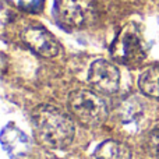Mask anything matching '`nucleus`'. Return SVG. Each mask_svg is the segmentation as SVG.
<instances>
[{
    "label": "nucleus",
    "instance_id": "f257e3e1",
    "mask_svg": "<svg viewBox=\"0 0 159 159\" xmlns=\"http://www.w3.org/2000/svg\"><path fill=\"white\" fill-rule=\"evenodd\" d=\"M34 134L41 145L53 149H63L74 138V124L60 109L42 105L32 112Z\"/></svg>",
    "mask_w": 159,
    "mask_h": 159
},
{
    "label": "nucleus",
    "instance_id": "f03ea898",
    "mask_svg": "<svg viewBox=\"0 0 159 159\" xmlns=\"http://www.w3.org/2000/svg\"><path fill=\"white\" fill-rule=\"evenodd\" d=\"M69 109L78 123L85 127H98L107 119V106L95 92L74 91L69 96Z\"/></svg>",
    "mask_w": 159,
    "mask_h": 159
},
{
    "label": "nucleus",
    "instance_id": "7ed1b4c3",
    "mask_svg": "<svg viewBox=\"0 0 159 159\" xmlns=\"http://www.w3.org/2000/svg\"><path fill=\"white\" fill-rule=\"evenodd\" d=\"M53 13L61 27L80 30L95 21L96 4L95 0H55Z\"/></svg>",
    "mask_w": 159,
    "mask_h": 159
},
{
    "label": "nucleus",
    "instance_id": "20e7f679",
    "mask_svg": "<svg viewBox=\"0 0 159 159\" xmlns=\"http://www.w3.org/2000/svg\"><path fill=\"white\" fill-rule=\"evenodd\" d=\"M110 55L116 61L126 66H134L143 61L144 52L141 39L133 25H129L116 36L110 46Z\"/></svg>",
    "mask_w": 159,
    "mask_h": 159
},
{
    "label": "nucleus",
    "instance_id": "39448f33",
    "mask_svg": "<svg viewBox=\"0 0 159 159\" xmlns=\"http://www.w3.org/2000/svg\"><path fill=\"white\" fill-rule=\"evenodd\" d=\"M89 85L102 93H115L120 87V73L115 64L106 60H96L88 73Z\"/></svg>",
    "mask_w": 159,
    "mask_h": 159
},
{
    "label": "nucleus",
    "instance_id": "423d86ee",
    "mask_svg": "<svg viewBox=\"0 0 159 159\" xmlns=\"http://www.w3.org/2000/svg\"><path fill=\"white\" fill-rule=\"evenodd\" d=\"M22 41L31 50L43 57H55L60 49L55 36L42 27L25 28L22 32Z\"/></svg>",
    "mask_w": 159,
    "mask_h": 159
},
{
    "label": "nucleus",
    "instance_id": "0eeeda50",
    "mask_svg": "<svg viewBox=\"0 0 159 159\" xmlns=\"http://www.w3.org/2000/svg\"><path fill=\"white\" fill-rule=\"evenodd\" d=\"M2 145L10 157L21 158L30 151V138L16 124L10 123L2 131Z\"/></svg>",
    "mask_w": 159,
    "mask_h": 159
},
{
    "label": "nucleus",
    "instance_id": "6e6552de",
    "mask_svg": "<svg viewBox=\"0 0 159 159\" xmlns=\"http://www.w3.org/2000/svg\"><path fill=\"white\" fill-rule=\"evenodd\" d=\"M95 159H131V151L123 143L107 140L99 144L93 152Z\"/></svg>",
    "mask_w": 159,
    "mask_h": 159
},
{
    "label": "nucleus",
    "instance_id": "1a4fd4ad",
    "mask_svg": "<svg viewBox=\"0 0 159 159\" xmlns=\"http://www.w3.org/2000/svg\"><path fill=\"white\" fill-rule=\"evenodd\" d=\"M138 87L147 96L159 99V64L148 67L140 75Z\"/></svg>",
    "mask_w": 159,
    "mask_h": 159
},
{
    "label": "nucleus",
    "instance_id": "9d476101",
    "mask_svg": "<svg viewBox=\"0 0 159 159\" xmlns=\"http://www.w3.org/2000/svg\"><path fill=\"white\" fill-rule=\"evenodd\" d=\"M140 113H141V105L138 103V101L135 98H129L124 102H121L119 115H120V119L124 123L135 120L137 116H140Z\"/></svg>",
    "mask_w": 159,
    "mask_h": 159
},
{
    "label": "nucleus",
    "instance_id": "9b49d317",
    "mask_svg": "<svg viewBox=\"0 0 159 159\" xmlns=\"http://www.w3.org/2000/svg\"><path fill=\"white\" fill-rule=\"evenodd\" d=\"M148 144H149V148H151L155 154L159 155V126L155 127L151 131L149 138H148Z\"/></svg>",
    "mask_w": 159,
    "mask_h": 159
}]
</instances>
